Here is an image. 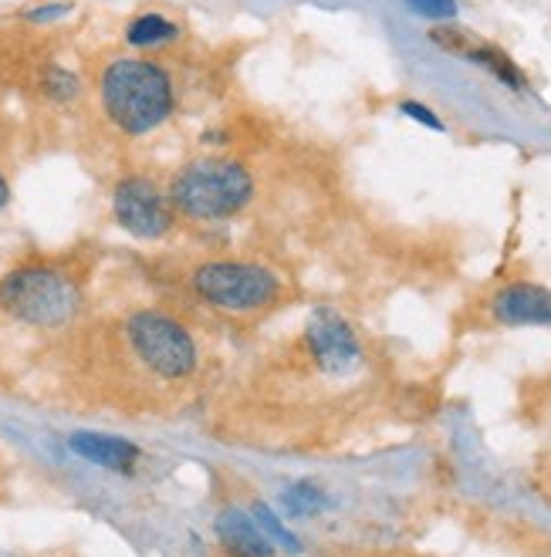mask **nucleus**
<instances>
[{"mask_svg": "<svg viewBox=\"0 0 551 557\" xmlns=\"http://www.w3.org/2000/svg\"><path fill=\"white\" fill-rule=\"evenodd\" d=\"M8 203H11V186H8L4 173H0V210H4Z\"/></svg>", "mask_w": 551, "mask_h": 557, "instance_id": "nucleus-18", "label": "nucleus"}, {"mask_svg": "<svg viewBox=\"0 0 551 557\" xmlns=\"http://www.w3.org/2000/svg\"><path fill=\"white\" fill-rule=\"evenodd\" d=\"M72 8L69 4H45V8H35V11H27L30 21H54V17H64Z\"/></svg>", "mask_w": 551, "mask_h": 557, "instance_id": "nucleus-17", "label": "nucleus"}, {"mask_svg": "<svg viewBox=\"0 0 551 557\" xmlns=\"http://www.w3.org/2000/svg\"><path fill=\"white\" fill-rule=\"evenodd\" d=\"M488 311L501 327H551V287L511 281L494 294Z\"/></svg>", "mask_w": 551, "mask_h": 557, "instance_id": "nucleus-8", "label": "nucleus"}, {"mask_svg": "<svg viewBox=\"0 0 551 557\" xmlns=\"http://www.w3.org/2000/svg\"><path fill=\"white\" fill-rule=\"evenodd\" d=\"M0 308L30 327H61L78 314L82 287L58 268L27 264L0 281Z\"/></svg>", "mask_w": 551, "mask_h": 557, "instance_id": "nucleus-3", "label": "nucleus"}, {"mask_svg": "<svg viewBox=\"0 0 551 557\" xmlns=\"http://www.w3.org/2000/svg\"><path fill=\"white\" fill-rule=\"evenodd\" d=\"M400 112L406 115V119H413V122H419V125H427V128H433V133H446V125H443V119L433 112V109H427L424 102H413V98H406V102H400Z\"/></svg>", "mask_w": 551, "mask_h": 557, "instance_id": "nucleus-16", "label": "nucleus"}, {"mask_svg": "<svg viewBox=\"0 0 551 557\" xmlns=\"http://www.w3.org/2000/svg\"><path fill=\"white\" fill-rule=\"evenodd\" d=\"M284 504H287V513L291 517H308V513H318L329 500H326V494H321L315 483L302 480V483H295L284 494Z\"/></svg>", "mask_w": 551, "mask_h": 557, "instance_id": "nucleus-13", "label": "nucleus"}, {"mask_svg": "<svg viewBox=\"0 0 551 557\" xmlns=\"http://www.w3.org/2000/svg\"><path fill=\"white\" fill-rule=\"evenodd\" d=\"M106 115L128 136H146L173 112V82L149 58H115L102 72Z\"/></svg>", "mask_w": 551, "mask_h": 557, "instance_id": "nucleus-1", "label": "nucleus"}, {"mask_svg": "<svg viewBox=\"0 0 551 557\" xmlns=\"http://www.w3.org/2000/svg\"><path fill=\"white\" fill-rule=\"evenodd\" d=\"M112 213L125 234L139 240H159L173 231L176 210L170 203V193L159 189L146 176H125L112 193Z\"/></svg>", "mask_w": 551, "mask_h": 557, "instance_id": "nucleus-6", "label": "nucleus"}, {"mask_svg": "<svg viewBox=\"0 0 551 557\" xmlns=\"http://www.w3.org/2000/svg\"><path fill=\"white\" fill-rule=\"evenodd\" d=\"M176 35H180V27L173 21H167L163 14H139L125 27V41L133 48H156V45L173 41Z\"/></svg>", "mask_w": 551, "mask_h": 557, "instance_id": "nucleus-12", "label": "nucleus"}, {"mask_svg": "<svg viewBox=\"0 0 551 557\" xmlns=\"http://www.w3.org/2000/svg\"><path fill=\"white\" fill-rule=\"evenodd\" d=\"M125 342L133 348L136 362H143L152 375L167 382H180L197 372V342L176 318L163 311L128 314Z\"/></svg>", "mask_w": 551, "mask_h": 557, "instance_id": "nucleus-5", "label": "nucleus"}, {"mask_svg": "<svg viewBox=\"0 0 551 557\" xmlns=\"http://www.w3.org/2000/svg\"><path fill=\"white\" fill-rule=\"evenodd\" d=\"M45 91L58 98V102H72V98H78V78L64 69H51L45 78Z\"/></svg>", "mask_w": 551, "mask_h": 557, "instance_id": "nucleus-14", "label": "nucleus"}, {"mask_svg": "<svg viewBox=\"0 0 551 557\" xmlns=\"http://www.w3.org/2000/svg\"><path fill=\"white\" fill-rule=\"evenodd\" d=\"M254 200V176L244 162L204 156L193 159L173 176L170 203L189 220H231Z\"/></svg>", "mask_w": 551, "mask_h": 557, "instance_id": "nucleus-2", "label": "nucleus"}, {"mask_svg": "<svg viewBox=\"0 0 551 557\" xmlns=\"http://www.w3.org/2000/svg\"><path fill=\"white\" fill-rule=\"evenodd\" d=\"M69 446L82 456V460L106 467L112 473H128L139 460V446L119 440V436H106V433H75L69 440Z\"/></svg>", "mask_w": 551, "mask_h": 557, "instance_id": "nucleus-10", "label": "nucleus"}, {"mask_svg": "<svg viewBox=\"0 0 551 557\" xmlns=\"http://www.w3.org/2000/svg\"><path fill=\"white\" fill-rule=\"evenodd\" d=\"M213 534L231 557H274V541L268 531L241 507H223L213 520Z\"/></svg>", "mask_w": 551, "mask_h": 557, "instance_id": "nucleus-9", "label": "nucleus"}, {"mask_svg": "<svg viewBox=\"0 0 551 557\" xmlns=\"http://www.w3.org/2000/svg\"><path fill=\"white\" fill-rule=\"evenodd\" d=\"M450 51H457V54H464L467 61H474V64H480L483 72H491L498 82H504L507 88H514V91H525L528 88V78L522 75V69L501 51V48H494V45H464V41H453V45H446Z\"/></svg>", "mask_w": 551, "mask_h": 557, "instance_id": "nucleus-11", "label": "nucleus"}, {"mask_svg": "<svg viewBox=\"0 0 551 557\" xmlns=\"http://www.w3.org/2000/svg\"><path fill=\"white\" fill-rule=\"evenodd\" d=\"M189 284L200 301L231 314L265 311L281 298V277L254 260H207L189 274Z\"/></svg>", "mask_w": 551, "mask_h": 557, "instance_id": "nucleus-4", "label": "nucleus"}, {"mask_svg": "<svg viewBox=\"0 0 551 557\" xmlns=\"http://www.w3.org/2000/svg\"><path fill=\"white\" fill-rule=\"evenodd\" d=\"M409 11L427 21H453L457 17V0H406Z\"/></svg>", "mask_w": 551, "mask_h": 557, "instance_id": "nucleus-15", "label": "nucleus"}, {"mask_svg": "<svg viewBox=\"0 0 551 557\" xmlns=\"http://www.w3.org/2000/svg\"><path fill=\"white\" fill-rule=\"evenodd\" d=\"M305 338L318 372L342 379L363 369V342L335 308H315Z\"/></svg>", "mask_w": 551, "mask_h": 557, "instance_id": "nucleus-7", "label": "nucleus"}, {"mask_svg": "<svg viewBox=\"0 0 551 557\" xmlns=\"http://www.w3.org/2000/svg\"><path fill=\"white\" fill-rule=\"evenodd\" d=\"M0 557H8V554H0Z\"/></svg>", "mask_w": 551, "mask_h": 557, "instance_id": "nucleus-19", "label": "nucleus"}]
</instances>
